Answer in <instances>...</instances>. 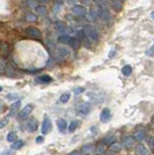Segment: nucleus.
Returning a JSON list of instances; mask_svg holds the SVG:
<instances>
[{
    "label": "nucleus",
    "instance_id": "nucleus-1",
    "mask_svg": "<svg viewBox=\"0 0 154 155\" xmlns=\"http://www.w3.org/2000/svg\"><path fill=\"white\" fill-rule=\"evenodd\" d=\"M58 42L64 45H68L73 49H79L80 47V42L76 37H72L70 35H61L58 37Z\"/></svg>",
    "mask_w": 154,
    "mask_h": 155
},
{
    "label": "nucleus",
    "instance_id": "nucleus-2",
    "mask_svg": "<svg viewBox=\"0 0 154 155\" xmlns=\"http://www.w3.org/2000/svg\"><path fill=\"white\" fill-rule=\"evenodd\" d=\"M83 33L89 40L94 41V42L97 41L98 38H99V33H98L97 29L93 25H90V24H86V25L83 27Z\"/></svg>",
    "mask_w": 154,
    "mask_h": 155
},
{
    "label": "nucleus",
    "instance_id": "nucleus-3",
    "mask_svg": "<svg viewBox=\"0 0 154 155\" xmlns=\"http://www.w3.org/2000/svg\"><path fill=\"white\" fill-rule=\"evenodd\" d=\"M71 13L73 16H79V18H84L86 16V8L83 7V6H80V5H76V6H73V8L71 9Z\"/></svg>",
    "mask_w": 154,
    "mask_h": 155
},
{
    "label": "nucleus",
    "instance_id": "nucleus-4",
    "mask_svg": "<svg viewBox=\"0 0 154 155\" xmlns=\"http://www.w3.org/2000/svg\"><path fill=\"white\" fill-rule=\"evenodd\" d=\"M51 127H53V125H51V120L50 117L46 115L44 117V120H43V123H42V133L44 134V135L49 134L50 131L51 130Z\"/></svg>",
    "mask_w": 154,
    "mask_h": 155
},
{
    "label": "nucleus",
    "instance_id": "nucleus-5",
    "mask_svg": "<svg viewBox=\"0 0 154 155\" xmlns=\"http://www.w3.org/2000/svg\"><path fill=\"white\" fill-rule=\"evenodd\" d=\"M90 109H91L90 104L88 102H84L78 107V114L80 115H86L90 112Z\"/></svg>",
    "mask_w": 154,
    "mask_h": 155
},
{
    "label": "nucleus",
    "instance_id": "nucleus-6",
    "mask_svg": "<svg viewBox=\"0 0 154 155\" xmlns=\"http://www.w3.org/2000/svg\"><path fill=\"white\" fill-rule=\"evenodd\" d=\"M25 32H26V34L28 36L32 37V38H38V39H39L42 37V32L36 27H32V26L28 27V28H26Z\"/></svg>",
    "mask_w": 154,
    "mask_h": 155
},
{
    "label": "nucleus",
    "instance_id": "nucleus-7",
    "mask_svg": "<svg viewBox=\"0 0 154 155\" xmlns=\"http://www.w3.org/2000/svg\"><path fill=\"white\" fill-rule=\"evenodd\" d=\"M26 128L30 133L37 131V129H38V120L35 118V117H31V118L28 120V122L26 123Z\"/></svg>",
    "mask_w": 154,
    "mask_h": 155
},
{
    "label": "nucleus",
    "instance_id": "nucleus-8",
    "mask_svg": "<svg viewBox=\"0 0 154 155\" xmlns=\"http://www.w3.org/2000/svg\"><path fill=\"white\" fill-rule=\"evenodd\" d=\"M112 119V112L109 110V109H104V110L102 111L101 115H100V120L102 122H109V121Z\"/></svg>",
    "mask_w": 154,
    "mask_h": 155
},
{
    "label": "nucleus",
    "instance_id": "nucleus-9",
    "mask_svg": "<svg viewBox=\"0 0 154 155\" xmlns=\"http://www.w3.org/2000/svg\"><path fill=\"white\" fill-rule=\"evenodd\" d=\"M33 109H34V106H33L32 104H28V105H26V106H25V107L23 109V111L20 112V118H25V117H27V116L32 112Z\"/></svg>",
    "mask_w": 154,
    "mask_h": 155
},
{
    "label": "nucleus",
    "instance_id": "nucleus-10",
    "mask_svg": "<svg viewBox=\"0 0 154 155\" xmlns=\"http://www.w3.org/2000/svg\"><path fill=\"white\" fill-rule=\"evenodd\" d=\"M20 105H21V102L20 101H17L15 103H13V105L10 107V111H9V115L8 116L11 117V116H15L17 114H18V112L20 108Z\"/></svg>",
    "mask_w": 154,
    "mask_h": 155
},
{
    "label": "nucleus",
    "instance_id": "nucleus-11",
    "mask_svg": "<svg viewBox=\"0 0 154 155\" xmlns=\"http://www.w3.org/2000/svg\"><path fill=\"white\" fill-rule=\"evenodd\" d=\"M57 54H58V56L61 58H67L71 55V52H70V49H68L65 47H59L57 49Z\"/></svg>",
    "mask_w": 154,
    "mask_h": 155
},
{
    "label": "nucleus",
    "instance_id": "nucleus-12",
    "mask_svg": "<svg viewBox=\"0 0 154 155\" xmlns=\"http://www.w3.org/2000/svg\"><path fill=\"white\" fill-rule=\"evenodd\" d=\"M122 145L125 148H130L134 145V139L132 137H125L122 139Z\"/></svg>",
    "mask_w": 154,
    "mask_h": 155
},
{
    "label": "nucleus",
    "instance_id": "nucleus-13",
    "mask_svg": "<svg viewBox=\"0 0 154 155\" xmlns=\"http://www.w3.org/2000/svg\"><path fill=\"white\" fill-rule=\"evenodd\" d=\"M93 151H94V146L92 145H85L82 148V150H80L83 155H89Z\"/></svg>",
    "mask_w": 154,
    "mask_h": 155
},
{
    "label": "nucleus",
    "instance_id": "nucleus-14",
    "mask_svg": "<svg viewBox=\"0 0 154 155\" xmlns=\"http://www.w3.org/2000/svg\"><path fill=\"white\" fill-rule=\"evenodd\" d=\"M57 128L60 132H64L67 129V121L63 118L58 119L57 121Z\"/></svg>",
    "mask_w": 154,
    "mask_h": 155
},
{
    "label": "nucleus",
    "instance_id": "nucleus-15",
    "mask_svg": "<svg viewBox=\"0 0 154 155\" xmlns=\"http://www.w3.org/2000/svg\"><path fill=\"white\" fill-rule=\"evenodd\" d=\"M136 150H137V152H138V154H139V155H150V154L148 153L147 149L145 148H144V145H142V144H140L138 146H137Z\"/></svg>",
    "mask_w": 154,
    "mask_h": 155
},
{
    "label": "nucleus",
    "instance_id": "nucleus-16",
    "mask_svg": "<svg viewBox=\"0 0 154 155\" xmlns=\"http://www.w3.org/2000/svg\"><path fill=\"white\" fill-rule=\"evenodd\" d=\"M35 10H36V13L37 15H39V16H46L47 15V7L45 5H39V6H37L35 8Z\"/></svg>",
    "mask_w": 154,
    "mask_h": 155
},
{
    "label": "nucleus",
    "instance_id": "nucleus-17",
    "mask_svg": "<svg viewBox=\"0 0 154 155\" xmlns=\"http://www.w3.org/2000/svg\"><path fill=\"white\" fill-rule=\"evenodd\" d=\"M37 81L42 83H49L50 82H53V79H51V77H50L49 75H43V76L37 78Z\"/></svg>",
    "mask_w": 154,
    "mask_h": 155
},
{
    "label": "nucleus",
    "instance_id": "nucleus-18",
    "mask_svg": "<svg viewBox=\"0 0 154 155\" xmlns=\"http://www.w3.org/2000/svg\"><path fill=\"white\" fill-rule=\"evenodd\" d=\"M23 145H24L23 141H16L15 142H13L12 144L11 149L12 150H18V149H20Z\"/></svg>",
    "mask_w": 154,
    "mask_h": 155
},
{
    "label": "nucleus",
    "instance_id": "nucleus-19",
    "mask_svg": "<svg viewBox=\"0 0 154 155\" xmlns=\"http://www.w3.org/2000/svg\"><path fill=\"white\" fill-rule=\"evenodd\" d=\"M79 126V121L78 120H73L71 121V123L69 124V127H68V131H69L70 133H73L75 132L77 128H78Z\"/></svg>",
    "mask_w": 154,
    "mask_h": 155
},
{
    "label": "nucleus",
    "instance_id": "nucleus-20",
    "mask_svg": "<svg viewBox=\"0 0 154 155\" xmlns=\"http://www.w3.org/2000/svg\"><path fill=\"white\" fill-rule=\"evenodd\" d=\"M17 139H18V136H17V133L14 132V131L10 132L7 135V141L9 142H12V144H13V142H15L17 141Z\"/></svg>",
    "mask_w": 154,
    "mask_h": 155
},
{
    "label": "nucleus",
    "instance_id": "nucleus-21",
    "mask_svg": "<svg viewBox=\"0 0 154 155\" xmlns=\"http://www.w3.org/2000/svg\"><path fill=\"white\" fill-rule=\"evenodd\" d=\"M122 2L121 1H113L112 2V7H113V9L114 11H116V12H119V11H121L122 9Z\"/></svg>",
    "mask_w": 154,
    "mask_h": 155
},
{
    "label": "nucleus",
    "instance_id": "nucleus-22",
    "mask_svg": "<svg viewBox=\"0 0 154 155\" xmlns=\"http://www.w3.org/2000/svg\"><path fill=\"white\" fill-rule=\"evenodd\" d=\"M98 16H99V14H98V11L96 9H94V8H92V9L89 11V16H88L89 19L95 20V19H97Z\"/></svg>",
    "mask_w": 154,
    "mask_h": 155
},
{
    "label": "nucleus",
    "instance_id": "nucleus-23",
    "mask_svg": "<svg viewBox=\"0 0 154 155\" xmlns=\"http://www.w3.org/2000/svg\"><path fill=\"white\" fill-rule=\"evenodd\" d=\"M70 98H71L70 93H64L60 96V98H59V102L61 104H66L70 100Z\"/></svg>",
    "mask_w": 154,
    "mask_h": 155
},
{
    "label": "nucleus",
    "instance_id": "nucleus-24",
    "mask_svg": "<svg viewBox=\"0 0 154 155\" xmlns=\"http://www.w3.org/2000/svg\"><path fill=\"white\" fill-rule=\"evenodd\" d=\"M114 141H115L114 137H113V136H110V137H107V138H105V139L103 140V144L112 145L113 144H114Z\"/></svg>",
    "mask_w": 154,
    "mask_h": 155
},
{
    "label": "nucleus",
    "instance_id": "nucleus-25",
    "mask_svg": "<svg viewBox=\"0 0 154 155\" xmlns=\"http://www.w3.org/2000/svg\"><path fill=\"white\" fill-rule=\"evenodd\" d=\"M25 19H26L27 22H36V20H37V15L29 13V14H26V16H25Z\"/></svg>",
    "mask_w": 154,
    "mask_h": 155
},
{
    "label": "nucleus",
    "instance_id": "nucleus-26",
    "mask_svg": "<svg viewBox=\"0 0 154 155\" xmlns=\"http://www.w3.org/2000/svg\"><path fill=\"white\" fill-rule=\"evenodd\" d=\"M145 138V133L143 131H139V132H137L135 135H134V139L135 140H143Z\"/></svg>",
    "mask_w": 154,
    "mask_h": 155
},
{
    "label": "nucleus",
    "instance_id": "nucleus-27",
    "mask_svg": "<svg viewBox=\"0 0 154 155\" xmlns=\"http://www.w3.org/2000/svg\"><path fill=\"white\" fill-rule=\"evenodd\" d=\"M122 73H123V75H125V76H130L132 73V67L129 65L124 66L122 68Z\"/></svg>",
    "mask_w": 154,
    "mask_h": 155
},
{
    "label": "nucleus",
    "instance_id": "nucleus-28",
    "mask_svg": "<svg viewBox=\"0 0 154 155\" xmlns=\"http://www.w3.org/2000/svg\"><path fill=\"white\" fill-rule=\"evenodd\" d=\"M9 118H10V117L7 116L6 118L4 117V118L0 119V129H2V128H4L6 126V125L8 124V122H9Z\"/></svg>",
    "mask_w": 154,
    "mask_h": 155
},
{
    "label": "nucleus",
    "instance_id": "nucleus-29",
    "mask_svg": "<svg viewBox=\"0 0 154 155\" xmlns=\"http://www.w3.org/2000/svg\"><path fill=\"white\" fill-rule=\"evenodd\" d=\"M62 4L63 2L62 1H56L55 2V5H54V8H53V10L55 12H59L61 10V6H62Z\"/></svg>",
    "mask_w": 154,
    "mask_h": 155
},
{
    "label": "nucleus",
    "instance_id": "nucleus-30",
    "mask_svg": "<svg viewBox=\"0 0 154 155\" xmlns=\"http://www.w3.org/2000/svg\"><path fill=\"white\" fill-rule=\"evenodd\" d=\"M110 148L112 151H119V150L121 149V146L119 145H117V144H113L112 145H110Z\"/></svg>",
    "mask_w": 154,
    "mask_h": 155
},
{
    "label": "nucleus",
    "instance_id": "nucleus-31",
    "mask_svg": "<svg viewBox=\"0 0 154 155\" xmlns=\"http://www.w3.org/2000/svg\"><path fill=\"white\" fill-rule=\"evenodd\" d=\"M5 60L2 57H0V73H2L3 71H5Z\"/></svg>",
    "mask_w": 154,
    "mask_h": 155
},
{
    "label": "nucleus",
    "instance_id": "nucleus-32",
    "mask_svg": "<svg viewBox=\"0 0 154 155\" xmlns=\"http://www.w3.org/2000/svg\"><path fill=\"white\" fill-rule=\"evenodd\" d=\"M25 4L29 7V8H36L37 7V2L36 1H26Z\"/></svg>",
    "mask_w": 154,
    "mask_h": 155
},
{
    "label": "nucleus",
    "instance_id": "nucleus-33",
    "mask_svg": "<svg viewBox=\"0 0 154 155\" xmlns=\"http://www.w3.org/2000/svg\"><path fill=\"white\" fill-rule=\"evenodd\" d=\"M0 155H13V150L12 149L3 150L2 152H0Z\"/></svg>",
    "mask_w": 154,
    "mask_h": 155
},
{
    "label": "nucleus",
    "instance_id": "nucleus-34",
    "mask_svg": "<svg viewBox=\"0 0 154 155\" xmlns=\"http://www.w3.org/2000/svg\"><path fill=\"white\" fill-rule=\"evenodd\" d=\"M83 91H84V88H83V87H76V88H75V94L79 95L80 93H83Z\"/></svg>",
    "mask_w": 154,
    "mask_h": 155
},
{
    "label": "nucleus",
    "instance_id": "nucleus-35",
    "mask_svg": "<svg viewBox=\"0 0 154 155\" xmlns=\"http://www.w3.org/2000/svg\"><path fill=\"white\" fill-rule=\"evenodd\" d=\"M55 27H56L57 29H59V30L63 31V29L65 28V26H64V24L62 22H57L56 24H55Z\"/></svg>",
    "mask_w": 154,
    "mask_h": 155
},
{
    "label": "nucleus",
    "instance_id": "nucleus-36",
    "mask_svg": "<svg viewBox=\"0 0 154 155\" xmlns=\"http://www.w3.org/2000/svg\"><path fill=\"white\" fill-rule=\"evenodd\" d=\"M35 142H36V144H42V142H44V137H42V136H38V137L36 138Z\"/></svg>",
    "mask_w": 154,
    "mask_h": 155
},
{
    "label": "nucleus",
    "instance_id": "nucleus-37",
    "mask_svg": "<svg viewBox=\"0 0 154 155\" xmlns=\"http://www.w3.org/2000/svg\"><path fill=\"white\" fill-rule=\"evenodd\" d=\"M148 144H149V145H150L151 149L154 150V138H150V139H149Z\"/></svg>",
    "mask_w": 154,
    "mask_h": 155
},
{
    "label": "nucleus",
    "instance_id": "nucleus-38",
    "mask_svg": "<svg viewBox=\"0 0 154 155\" xmlns=\"http://www.w3.org/2000/svg\"><path fill=\"white\" fill-rule=\"evenodd\" d=\"M147 54H148V55H154V44L152 45V47L148 49Z\"/></svg>",
    "mask_w": 154,
    "mask_h": 155
},
{
    "label": "nucleus",
    "instance_id": "nucleus-39",
    "mask_svg": "<svg viewBox=\"0 0 154 155\" xmlns=\"http://www.w3.org/2000/svg\"><path fill=\"white\" fill-rule=\"evenodd\" d=\"M69 155H80V154H79L78 151H73V152H71Z\"/></svg>",
    "mask_w": 154,
    "mask_h": 155
},
{
    "label": "nucleus",
    "instance_id": "nucleus-40",
    "mask_svg": "<svg viewBox=\"0 0 154 155\" xmlns=\"http://www.w3.org/2000/svg\"><path fill=\"white\" fill-rule=\"evenodd\" d=\"M151 16H152V19H154V12H152V15Z\"/></svg>",
    "mask_w": 154,
    "mask_h": 155
},
{
    "label": "nucleus",
    "instance_id": "nucleus-41",
    "mask_svg": "<svg viewBox=\"0 0 154 155\" xmlns=\"http://www.w3.org/2000/svg\"><path fill=\"white\" fill-rule=\"evenodd\" d=\"M2 91V87L1 86H0V92H1Z\"/></svg>",
    "mask_w": 154,
    "mask_h": 155
},
{
    "label": "nucleus",
    "instance_id": "nucleus-42",
    "mask_svg": "<svg viewBox=\"0 0 154 155\" xmlns=\"http://www.w3.org/2000/svg\"><path fill=\"white\" fill-rule=\"evenodd\" d=\"M108 155H115V154H113V153H110V154H108Z\"/></svg>",
    "mask_w": 154,
    "mask_h": 155
}]
</instances>
